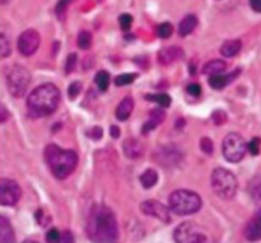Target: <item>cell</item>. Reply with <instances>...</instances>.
Masks as SVG:
<instances>
[{
	"instance_id": "cell-13",
	"label": "cell",
	"mask_w": 261,
	"mask_h": 243,
	"mask_svg": "<svg viewBox=\"0 0 261 243\" xmlns=\"http://www.w3.org/2000/svg\"><path fill=\"white\" fill-rule=\"evenodd\" d=\"M185 56V51L178 46H170V47H165L158 52V60L161 64H172L175 61L181 60Z\"/></svg>"
},
{
	"instance_id": "cell-34",
	"label": "cell",
	"mask_w": 261,
	"mask_h": 243,
	"mask_svg": "<svg viewBox=\"0 0 261 243\" xmlns=\"http://www.w3.org/2000/svg\"><path fill=\"white\" fill-rule=\"evenodd\" d=\"M212 119L214 120L216 125H222L227 121V114L224 111H222V110H217L212 115Z\"/></svg>"
},
{
	"instance_id": "cell-14",
	"label": "cell",
	"mask_w": 261,
	"mask_h": 243,
	"mask_svg": "<svg viewBox=\"0 0 261 243\" xmlns=\"http://www.w3.org/2000/svg\"><path fill=\"white\" fill-rule=\"evenodd\" d=\"M240 71H241L240 69H236V70L232 71V73L224 74V75H222V74H214V75H211V78H209L208 80L209 86L213 89H217V91L226 88L227 86H229V84L240 75Z\"/></svg>"
},
{
	"instance_id": "cell-40",
	"label": "cell",
	"mask_w": 261,
	"mask_h": 243,
	"mask_svg": "<svg viewBox=\"0 0 261 243\" xmlns=\"http://www.w3.org/2000/svg\"><path fill=\"white\" fill-rule=\"evenodd\" d=\"M250 7H251L252 10L255 12L261 13V0H249Z\"/></svg>"
},
{
	"instance_id": "cell-18",
	"label": "cell",
	"mask_w": 261,
	"mask_h": 243,
	"mask_svg": "<svg viewBox=\"0 0 261 243\" xmlns=\"http://www.w3.org/2000/svg\"><path fill=\"white\" fill-rule=\"evenodd\" d=\"M242 48V42L240 40H228L221 46V53L224 58H234L239 55Z\"/></svg>"
},
{
	"instance_id": "cell-12",
	"label": "cell",
	"mask_w": 261,
	"mask_h": 243,
	"mask_svg": "<svg viewBox=\"0 0 261 243\" xmlns=\"http://www.w3.org/2000/svg\"><path fill=\"white\" fill-rule=\"evenodd\" d=\"M245 237L249 241H259L261 239V209L254 214L251 219L247 222L244 231Z\"/></svg>"
},
{
	"instance_id": "cell-6",
	"label": "cell",
	"mask_w": 261,
	"mask_h": 243,
	"mask_svg": "<svg viewBox=\"0 0 261 243\" xmlns=\"http://www.w3.org/2000/svg\"><path fill=\"white\" fill-rule=\"evenodd\" d=\"M31 83V74L24 66L14 65L7 73V87L9 93L15 98H20L27 92Z\"/></svg>"
},
{
	"instance_id": "cell-15",
	"label": "cell",
	"mask_w": 261,
	"mask_h": 243,
	"mask_svg": "<svg viewBox=\"0 0 261 243\" xmlns=\"http://www.w3.org/2000/svg\"><path fill=\"white\" fill-rule=\"evenodd\" d=\"M165 119H166V114L162 109L152 110L149 114V119H148V121L143 125L142 134L147 135L148 132H150L152 130H154L155 127L161 124V122L165 121Z\"/></svg>"
},
{
	"instance_id": "cell-36",
	"label": "cell",
	"mask_w": 261,
	"mask_h": 243,
	"mask_svg": "<svg viewBox=\"0 0 261 243\" xmlns=\"http://www.w3.org/2000/svg\"><path fill=\"white\" fill-rule=\"evenodd\" d=\"M76 65V53H70L68 56V60H66V65H65V71L66 74H70L71 71L75 69Z\"/></svg>"
},
{
	"instance_id": "cell-10",
	"label": "cell",
	"mask_w": 261,
	"mask_h": 243,
	"mask_svg": "<svg viewBox=\"0 0 261 243\" xmlns=\"http://www.w3.org/2000/svg\"><path fill=\"white\" fill-rule=\"evenodd\" d=\"M41 43V37L36 30H25L22 35L18 37V51L20 55L32 56L38 50Z\"/></svg>"
},
{
	"instance_id": "cell-27",
	"label": "cell",
	"mask_w": 261,
	"mask_h": 243,
	"mask_svg": "<svg viewBox=\"0 0 261 243\" xmlns=\"http://www.w3.org/2000/svg\"><path fill=\"white\" fill-rule=\"evenodd\" d=\"M173 33V25L170 22H165L157 27V35L161 38L171 37Z\"/></svg>"
},
{
	"instance_id": "cell-42",
	"label": "cell",
	"mask_w": 261,
	"mask_h": 243,
	"mask_svg": "<svg viewBox=\"0 0 261 243\" xmlns=\"http://www.w3.org/2000/svg\"><path fill=\"white\" fill-rule=\"evenodd\" d=\"M0 110H2V117H0V122H2V124H4L5 121H7V119H8V116H9V115H8V111H7V109H5V106L4 104H2V107H0Z\"/></svg>"
},
{
	"instance_id": "cell-37",
	"label": "cell",
	"mask_w": 261,
	"mask_h": 243,
	"mask_svg": "<svg viewBox=\"0 0 261 243\" xmlns=\"http://www.w3.org/2000/svg\"><path fill=\"white\" fill-rule=\"evenodd\" d=\"M186 92H188L190 96H194V97H199L201 93V87L200 84L198 83H191L189 84L188 87H186Z\"/></svg>"
},
{
	"instance_id": "cell-30",
	"label": "cell",
	"mask_w": 261,
	"mask_h": 243,
	"mask_svg": "<svg viewBox=\"0 0 261 243\" xmlns=\"http://www.w3.org/2000/svg\"><path fill=\"white\" fill-rule=\"evenodd\" d=\"M82 91V83L81 82H74V83L70 84V87H69L68 89V96L70 99H74L76 98V97L79 96V93H81Z\"/></svg>"
},
{
	"instance_id": "cell-8",
	"label": "cell",
	"mask_w": 261,
	"mask_h": 243,
	"mask_svg": "<svg viewBox=\"0 0 261 243\" xmlns=\"http://www.w3.org/2000/svg\"><path fill=\"white\" fill-rule=\"evenodd\" d=\"M173 238L178 243H201L206 242L203 229L194 222H185L177 226L173 232Z\"/></svg>"
},
{
	"instance_id": "cell-2",
	"label": "cell",
	"mask_w": 261,
	"mask_h": 243,
	"mask_svg": "<svg viewBox=\"0 0 261 243\" xmlns=\"http://www.w3.org/2000/svg\"><path fill=\"white\" fill-rule=\"evenodd\" d=\"M60 103V91L55 84L46 83L31 92L27 99V110L31 116L45 117L54 114Z\"/></svg>"
},
{
	"instance_id": "cell-32",
	"label": "cell",
	"mask_w": 261,
	"mask_h": 243,
	"mask_svg": "<svg viewBox=\"0 0 261 243\" xmlns=\"http://www.w3.org/2000/svg\"><path fill=\"white\" fill-rule=\"evenodd\" d=\"M260 144H261V140L259 138H254V139L247 144V150H249L252 155H259Z\"/></svg>"
},
{
	"instance_id": "cell-23",
	"label": "cell",
	"mask_w": 261,
	"mask_h": 243,
	"mask_svg": "<svg viewBox=\"0 0 261 243\" xmlns=\"http://www.w3.org/2000/svg\"><path fill=\"white\" fill-rule=\"evenodd\" d=\"M94 83L101 92H106L110 86V74L106 70H99L94 76Z\"/></svg>"
},
{
	"instance_id": "cell-3",
	"label": "cell",
	"mask_w": 261,
	"mask_h": 243,
	"mask_svg": "<svg viewBox=\"0 0 261 243\" xmlns=\"http://www.w3.org/2000/svg\"><path fill=\"white\" fill-rule=\"evenodd\" d=\"M45 160L51 173L59 180L69 177L78 165V155L74 150L63 149L56 144L45 148Z\"/></svg>"
},
{
	"instance_id": "cell-29",
	"label": "cell",
	"mask_w": 261,
	"mask_h": 243,
	"mask_svg": "<svg viewBox=\"0 0 261 243\" xmlns=\"http://www.w3.org/2000/svg\"><path fill=\"white\" fill-rule=\"evenodd\" d=\"M74 0H60V2L58 3V7H56V14H58V17L60 18V19H64V17H65V12L66 9H68L69 4H71Z\"/></svg>"
},
{
	"instance_id": "cell-25",
	"label": "cell",
	"mask_w": 261,
	"mask_h": 243,
	"mask_svg": "<svg viewBox=\"0 0 261 243\" xmlns=\"http://www.w3.org/2000/svg\"><path fill=\"white\" fill-rule=\"evenodd\" d=\"M76 43H78V47L82 48V50H88L92 46V35L88 31H82L78 35V40H76Z\"/></svg>"
},
{
	"instance_id": "cell-4",
	"label": "cell",
	"mask_w": 261,
	"mask_h": 243,
	"mask_svg": "<svg viewBox=\"0 0 261 243\" xmlns=\"http://www.w3.org/2000/svg\"><path fill=\"white\" fill-rule=\"evenodd\" d=\"M168 208L176 215H190L201 208V199L190 190H176L168 199Z\"/></svg>"
},
{
	"instance_id": "cell-7",
	"label": "cell",
	"mask_w": 261,
	"mask_h": 243,
	"mask_svg": "<svg viewBox=\"0 0 261 243\" xmlns=\"http://www.w3.org/2000/svg\"><path fill=\"white\" fill-rule=\"evenodd\" d=\"M223 157L231 163H239L245 158L247 150V144L244 138L237 132H229L223 140L222 145Z\"/></svg>"
},
{
	"instance_id": "cell-21",
	"label": "cell",
	"mask_w": 261,
	"mask_h": 243,
	"mask_svg": "<svg viewBox=\"0 0 261 243\" xmlns=\"http://www.w3.org/2000/svg\"><path fill=\"white\" fill-rule=\"evenodd\" d=\"M227 64L224 63L223 60H219V59H216V60H211L203 66V73L208 74V75H214V74H219L222 71L226 70Z\"/></svg>"
},
{
	"instance_id": "cell-22",
	"label": "cell",
	"mask_w": 261,
	"mask_h": 243,
	"mask_svg": "<svg viewBox=\"0 0 261 243\" xmlns=\"http://www.w3.org/2000/svg\"><path fill=\"white\" fill-rule=\"evenodd\" d=\"M140 183L144 188H152L154 187L155 183L158 182V173L154 170H147L145 172L142 173L140 176Z\"/></svg>"
},
{
	"instance_id": "cell-24",
	"label": "cell",
	"mask_w": 261,
	"mask_h": 243,
	"mask_svg": "<svg viewBox=\"0 0 261 243\" xmlns=\"http://www.w3.org/2000/svg\"><path fill=\"white\" fill-rule=\"evenodd\" d=\"M145 99H148V101H152V102H155V103L160 104L161 107H170L171 102H172V99H171V97L168 96L167 93H157V94H147L145 96Z\"/></svg>"
},
{
	"instance_id": "cell-35",
	"label": "cell",
	"mask_w": 261,
	"mask_h": 243,
	"mask_svg": "<svg viewBox=\"0 0 261 243\" xmlns=\"http://www.w3.org/2000/svg\"><path fill=\"white\" fill-rule=\"evenodd\" d=\"M61 236H63V233H60L58 229L53 228L51 231L47 232V236H46V241L51 242V243L60 242L61 241Z\"/></svg>"
},
{
	"instance_id": "cell-44",
	"label": "cell",
	"mask_w": 261,
	"mask_h": 243,
	"mask_svg": "<svg viewBox=\"0 0 261 243\" xmlns=\"http://www.w3.org/2000/svg\"><path fill=\"white\" fill-rule=\"evenodd\" d=\"M8 2H9V0H2V4H7Z\"/></svg>"
},
{
	"instance_id": "cell-5",
	"label": "cell",
	"mask_w": 261,
	"mask_h": 243,
	"mask_svg": "<svg viewBox=\"0 0 261 243\" xmlns=\"http://www.w3.org/2000/svg\"><path fill=\"white\" fill-rule=\"evenodd\" d=\"M212 188L217 196L223 200H231L239 190V181L231 171L226 168H216L212 172Z\"/></svg>"
},
{
	"instance_id": "cell-19",
	"label": "cell",
	"mask_w": 261,
	"mask_h": 243,
	"mask_svg": "<svg viewBox=\"0 0 261 243\" xmlns=\"http://www.w3.org/2000/svg\"><path fill=\"white\" fill-rule=\"evenodd\" d=\"M198 25V18L193 14H189L184 18L180 22V25H178V33H180L181 37H186V36L190 35Z\"/></svg>"
},
{
	"instance_id": "cell-9",
	"label": "cell",
	"mask_w": 261,
	"mask_h": 243,
	"mask_svg": "<svg viewBox=\"0 0 261 243\" xmlns=\"http://www.w3.org/2000/svg\"><path fill=\"white\" fill-rule=\"evenodd\" d=\"M22 190L14 180L2 178L0 180V204L4 206H13L19 201Z\"/></svg>"
},
{
	"instance_id": "cell-43",
	"label": "cell",
	"mask_w": 261,
	"mask_h": 243,
	"mask_svg": "<svg viewBox=\"0 0 261 243\" xmlns=\"http://www.w3.org/2000/svg\"><path fill=\"white\" fill-rule=\"evenodd\" d=\"M61 242H73V234L70 232H64L63 236H61Z\"/></svg>"
},
{
	"instance_id": "cell-31",
	"label": "cell",
	"mask_w": 261,
	"mask_h": 243,
	"mask_svg": "<svg viewBox=\"0 0 261 243\" xmlns=\"http://www.w3.org/2000/svg\"><path fill=\"white\" fill-rule=\"evenodd\" d=\"M119 23H120V27H121L122 31H129L130 27H132L133 17L130 14L120 15Z\"/></svg>"
},
{
	"instance_id": "cell-33",
	"label": "cell",
	"mask_w": 261,
	"mask_h": 243,
	"mask_svg": "<svg viewBox=\"0 0 261 243\" xmlns=\"http://www.w3.org/2000/svg\"><path fill=\"white\" fill-rule=\"evenodd\" d=\"M200 149L203 150L205 154H212L214 149L213 142H212L209 138H203V139L200 140Z\"/></svg>"
},
{
	"instance_id": "cell-16",
	"label": "cell",
	"mask_w": 261,
	"mask_h": 243,
	"mask_svg": "<svg viewBox=\"0 0 261 243\" xmlns=\"http://www.w3.org/2000/svg\"><path fill=\"white\" fill-rule=\"evenodd\" d=\"M122 149H124L125 155L130 159H137L143 154L142 144L137 139H133V138L125 140L124 144H122Z\"/></svg>"
},
{
	"instance_id": "cell-28",
	"label": "cell",
	"mask_w": 261,
	"mask_h": 243,
	"mask_svg": "<svg viewBox=\"0 0 261 243\" xmlns=\"http://www.w3.org/2000/svg\"><path fill=\"white\" fill-rule=\"evenodd\" d=\"M10 53H12V48H10L9 41H8L7 36H5L4 33H2V36H0V56H2L3 59H5L8 58Z\"/></svg>"
},
{
	"instance_id": "cell-41",
	"label": "cell",
	"mask_w": 261,
	"mask_h": 243,
	"mask_svg": "<svg viewBox=\"0 0 261 243\" xmlns=\"http://www.w3.org/2000/svg\"><path fill=\"white\" fill-rule=\"evenodd\" d=\"M110 135H111V138H115V139H117V138L120 137V129L117 126H115V125H112L111 129H110Z\"/></svg>"
},
{
	"instance_id": "cell-38",
	"label": "cell",
	"mask_w": 261,
	"mask_h": 243,
	"mask_svg": "<svg viewBox=\"0 0 261 243\" xmlns=\"http://www.w3.org/2000/svg\"><path fill=\"white\" fill-rule=\"evenodd\" d=\"M87 135H88L89 138H92L93 140H99L102 138V135H103V130L99 126H94L87 132Z\"/></svg>"
},
{
	"instance_id": "cell-11",
	"label": "cell",
	"mask_w": 261,
	"mask_h": 243,
	"mask_svg": "<svg viewBox=\"0 0 261 243\" xmlns=\"http://www.w3.org/2000/svg\"><path fill=\"white\" fill-rule=\"evenodd\" d=\"M140 210L145 215L153 217V218L158 219L163 223H170L171 222V209L157 200H147L142 203L140 204Z\"/></svg>"
},
{
	"instance_id": "cell-17",
	"label": "cell",
	"mask_w": 261,
	"mask_h": 243,
	"mask_svg": "<svg viewBox=\"0 0 261 243\" xmlns=\"http://www.w3.org/2000/svg\"><path fill=\"white\" fill-rule=\"evenodd\" d=\"M134 110V99L132 97H125L116 109V119L119 121H126Z\"/></svg>"
},
{
	"instance_id": "cell-26",
	"label": "cell",
	"mask_w": 261,
	"mask_h": 243,
	"mask_svg": "<svg viewBox=\"0 0 261 243\" xmlns=\"http://www.w3.org/2000/svg\"><path fill=\"white\" fill-rule=\"evenodd\" d=\"M137 74H132V73H126V74H121V75H117L115 78V84L117 87H122V86H129L132 84L133 82L137 79Z\"/></svg>"
},
{
	"instance_id": "cell-1",
	"label": "cell",
	"mask_w": 261,
	"mask_h": 243,
	"mask_svg": "<svg viewBox=\"0 0 261 243\" xmlns=\"http://www.w3.org/2000/svg\"><path fill=\"white\" fill-rule=\"evenodd\" d=\"M88 238L93 242H116L119 239L115 214L105 205H94L91 209L86 226Z\"/></svg>"
},
{
	"instance_id": "cell-20",
	"label": "cell",
	"mask_w": 261,
	"mask_h": 243,
	"mask_svg": "<svg viewBox=\"0 0 261 243\" xmlns=\"http://www.w3.org/2000/svg\"><path fill=\"white\" fill-rule=\"evenodd\" d=\"M0 241L2 242H14V231L10 227L9 221L5 217H0Z\"/></svg>"
},
{
	"instance_id": "cell-39",
	"label": "cell",
	"mask_w": 261,
	"mask_h": 243,
	"mask_svg": "<svg viewBox=\"0 0 261 243\" xmlns=\"http://www.w3.org/2000/svg\"><path fill=\"white\" fill-rule=\"evenodd\" d=\"M252 191V198L255 199V200H261V183H256V185H252L251 186Z\"/></svg>"
}]
</instances>
